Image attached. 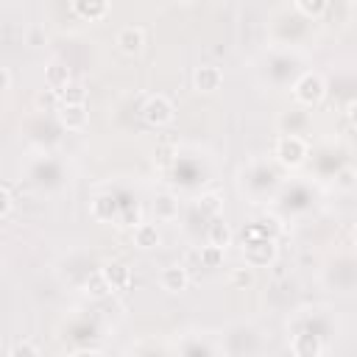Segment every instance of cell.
I'll list each match as a JSON object with an SVG mask.
<instances>
[{"label": "cell", "instance_id": "1", "mask_svg": "<svg viewBox=\"0 0 357 357\" xmlns=\"http://www.w3.org/2000/svg\"><path fill=\"white\" fill-rule=\"evenodd\" d=\"M293 92H296V98H298L304 106H315V103H321L326 86H324V78H321L318 73H304V75L296 81Z\"/></svg>", "mask_w": 357, "mask_h": 357}, {"label": "cell", "instance_id": "2", "mask_svg": "<svg viewBox=\"0 0 357 357\" xmlns=\"http://www.w3.org/2000/svg\"><path fill=\"white\" fill-rule=\"evenodd\" d=\"M142 120H145L148 126H153V128L167 126V123L173 120V103H170L165 95H151V98L145 100V106H142Z\"/></svg>", "mask_w": 357, "mask_h": 357}, {"label": "cell", "instance_id": "3", "mask_svg": "<svg viewBox=\"0 0 357 357\" xmlns=\"http://www.w3.org/2000/svg\"><path fill=\"white\" fill-rule=\"evenodd\" d=\"M276 156H279V162H282L284 167H298V165L304 162V156H307V145H304L301 137L287 134V137H282V139L276 142Z\"/></svg>", "mask_w": 357, "mask_h": 357}, {"label": "cell", "instance_id": "4", "mask_svg": "<svg viewBox=\"0 0 357 357\" xmlns=\"http://www.w3.org/2000/svg\"><path fill=\"white\" fill-rule=\"evenodd\" d=\"M103 276H106V282L112 284V290H126V287H131V282H134L131 268H128L126 262H106V265H103Z\"/></svg>", "mask_w": 357, "mask_h": 357}, {"label": "cell", "instance_id": "5", "mask_svg": "<svg viewBox=\"0 0 357 357\" xmlns=\"http://www.w3.org/2000/svg\"><path fill=\"white\" fill-rule=\"evenodd\" d=\"M117 45H120V50H123V53L137 56V53L145 47V33H142V28H137V25L123 28V31L117 33Z\"/></svg>", "mask_w": 357, "mask_h": 357}, {"label": "cell", "instance_id": "6", "mask_svg": "<svg viewBox=\"0 0 357 357\" xmlns=\"http://www.w3.org/2000/svg\"><path fill=\"white\" fill-rule=\"evenodd\" d=\"M290 349H293V357H321V340L312 332H298Z\"/></svg>", "mask_w": 357, "mask_h": 357}, {"label": "cell", "instance_id": "7", "mask_svg": "<svg viewBox=\"0 0 357 357\" xmlns=\"http://www.w3.org/2000/svg\"><path fill=\"white\" fill-rule=\"evenodd\" d=\"M220 81H223V73L212 64H204L195 70V89L198 92H215L220 86Z\"/></svg>", "mask_w": 357, "mask_h": 357}, {"label": "cell", "instance_id": "8", "mask_svg": "<svg viewBox=\"0 0 357 357\" xmlns=\"http://www.w3.org/2000/svg\"><path fill=\"white\" fill-rule=\"evenodd\" d=\"M59 120H61L64 128L81 131L86 126V120H89V112H86V106H61L59 109Z\"/></svg>", "mask_w": 357, "mask_h": 357}, {"label": "cell", "instance_id": "9", "mask_svg": "<svg viewBox=\"0 0 357 357\" xmlns=\"http://www.w3.org/2000/svg\"><path fill=\"white\" fill-rule=\"evenodd\" d=\"M187 284H190V276H187V271H184L181 265H170V268L162 271V287H165V290L178 293V290H184Z\"/></svg>", "mask_w": 357, "mask_h": 357}, {"label": "cell", "instance_id": "10", "mask_svg": "<svg viewBox=\"0 0 357 357\" xmlns=\"http://www.w3.org/2000/svg\"><path fill=\"white\" fill-rule=\"evenodd\" d=\"M45 81H47V86L56 89V92H61L67 84H73V81H70V70H67L61 61H53V64L45 70Z\"/></svg>", "mask_w": 357, "mask_h": 357}, {"label": "cell", "instance_id": "11", "mask_svg": "<svg viewBox=\"0 0 357 357\" xmlns=\"http://www.w3.org/2000/svg\"><path fill=\"white\" fill-rule=\"evenodd\" d=\"M73 11L75 14H81L84 20H100V17H106V11H109V3H103V0H78V3H73Z\"/></svg>", "mask_w": 357, "mask_h": 357}, {"label": "cell", "instance_id": "12", "mask_svg": "<svg viewBox=\"0 0 357 357\" xmlns=\"http://www.w3.org/2000/svg\"><path fill=\"white\" fill-rule=\"evenodd\" d=\"M92 215L98 220H114L117 218V201L112 195H98L92 201Z\"/></svg>", "mask_w": 357, "mask_h": 357}, {"label": "cell", "instance_id": "13", "mask_svg": "<svg viewBox=\"0 0 357 357\" xmlns=\"http://www.w3.org/2000/svg\"><path fill=\"white\" fill-rule=\"evenodd\" d=\"M134 243L139 248H156L159 245V229L153 223H139L134 229Z\"/></svg>", "mask_w": 357, "mask_h": 357}, {"label": "cell", "instance_id": "14", "mask_svg": "<svg viewBox=\"0 0 357 357\" xmlns=\"http://www.w3.org/2000/svg\"><path fill=\"white\" fill-rule=\"evenodd\" d=\"M59 100H61V106H84V100H86L84 84H78V81L67 84V86L59 92Z\"/></svg>", "mask_w": 357, "mask_h": 357}, {"label": "cell", "instance_id": "15", "mask_svg": "<svg viewBox=\"0 0 357 357\" xmlns=\"http://www.w3.org/2000/svg\"><path fill=\"white\" fill-rule=\"evenodd\" d=\"M229 240H231L229 226H226L223 220H212V226H209V245L226 248V245H229Z\"/></svg>", "mask_w": 357, "mask_h": 357}, {"label": "cell", "instance_id": "16", "mask_svg": "<svg viewBox=\"0 0 357 357\" xmlns=\"http://www.w3.org/2000/svg\"><path fill=\"white\" fill-rule=\"evenodd\" d=\"M86 290H89V296H95V298H103V296H109V293H112V284L106 282L103 271H98V273H92V276L86 279Z\"/></svg>", "mask_w": 357, "mask_h": 357}, {"label": "cell", "instance_id": "17", "mask_svg": "<svg viewBox=\"0 0 357 357\" xmlns=\"http://www.w3.org/2000/svg\"><path fill=\"white\" fill-rule=\"evenodd\" d=\"M153 212H156V218H162V220L176 218V198H173V195H159L156 204H153Z\"/></svg>", "mask_w": 357, "mask_h": 357}, {"label": "cell", "instance_id": "18", "mask_svg": "<svg viewBox=\"0 0 357 357\" xmlns=\"http://www.w3.org/2000/svg\"><path fill=\"white\" fill-rule=\"evenodd\" d=\"M296 8H298L301 14H307V17H321L329 6H326L324 0H296Z\"/></svg>", "mask_w": 357, "mask_h": 357}, {"label": "cell", "instance_id": "19", "mask_svg": "<svg viewBox=\"0 0 357 357\" xmlns=\"http://www.w3.org/2000/svg\"><path fill=\"white\" fill-rule=\"evenodd\" d=\"M117 226H139V206L137 204H128V206H123V212L117 215Z\"/></svg>", "mask_w": 357, "mask_h": 357}, {"label": "cell", "instance_id": "20", "mask_svg": "<svg viewBox=\"0 0 357 357\" xmlns=\"http://www.w3.org/2000/svg\"><path fill=\"white\" fill-rule=\"evenodd\" d=\"M201 262H204L206 268H218V265L223 262V248H218V245H204V248H201Z\"/></svg>", "mask_w": 357, "mask_h": 357}, {"label": "cell", "instance_id": "21", "mask_svg": "<svg viewBox=\"0 0 357 357\" xmlns=\"http://www.w3.org/2000/svg\"><path fill=\"white\" fill-rule=\"evenodd\" d=\"M8 357H39V351H36V346L31 340H20V343H14Z\"/></svg>", "mask_w": 357, "mask_h": 357}, {"label": "cell", "instance_id": "22", "mask_svg": "<svg viewBox=\"0 0 357 357\" xmlns=\"http://www.w3.org/2000/svg\"><path fill=\"white\" fill-rule=\"evenodd\" d=\"M231 284H234V287H248V284H254L251 268H237V271L231 273Z\"/></svg>", "mask_w": 357, "mask_h": 357}, {"label": "cell", "instance_id": "23", "mask_svg": "<svg viewBox=\"0 0 357 357\" xmlns=\"http://www.w3.org/2000/svg\"><path fill=\"white\" fill-rule=\"evenodd\" d=\"M201 209H204L206 215H218V212H220V198H218L215 192L204 195V198H201Z\"/></svg>", "mask_w": 357, "mask_h": 357}, {"label": "cell", "instance_id": "24", "mask_svg": "<svg viewBox=\"0 0 357 357\" xmlns=\"http://www.w3.org/2000/svg\"><path fill=\"white\" fill-rule=\"evenodd\" d=\"M11 206H14V198H11V187L3 184V204H0V215L8 218L11 215Z\"/></svg>", "mask_w": 357, "mask_h": 357}, {"label": "cell", "instance_id": "25", "mask_svg": "<svg viewBox=\"0 0 357 357\" xmlns=\"http://www.w3.org/2000/svg\"><path fill=\"white\" fill-rule=\"evenodd\" d=\"M346 114H349V123L357 128V100H351V103H349V112H346Z\"/></svg>", "mask_w": 357, "mask_h": 357}, {"label": "cell", "instance_id": "26", "mask_svg": "<svg viewBox=\"0 0 357 357\" xmlns=\"http://www.w3.org/2000/svg\"><path fill=\"white\" fill-rule=\"evenodd\" d=\"M73 357H100V351H95V349H81V351H75Z\"/></svg>", "mask_w": 357, "mask_h": 357}, {"label": "cell", "instance_id": "27", "mask_svg": "<svg viewBox=\"0 0 357 357\" xmlns=\"http://www.w3.org/2000/svg\"><path fill=\"white\" fill-rule=\"evenodd\" d=\"M11 86V73H8V67H3V89H8Z\"/></svg>", "mask_w": 357, "mask_h": 357}, {"label": "cell", "instance_id": "28", "mask_svg": "<svg viewBox=\"0 0 357 357\" xmlns=\"http://www.w3.org/2000/svg\"><path fill=\"white\" fill-rule=\"evenodd\" d=\"M351 234H354V243H357V226H354V231H351Z\"/></svg>", "mask_w": 357, "mask_h": 357}]
</instances>
